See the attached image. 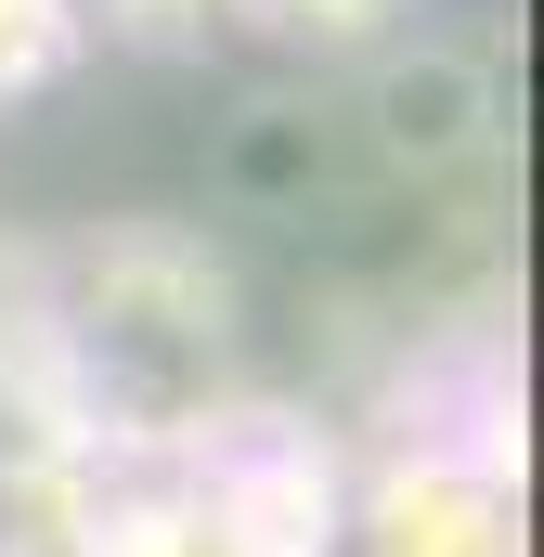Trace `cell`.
<instances>
[{"label": "cell", "instance_id": "cell-1", "mask_svg": "<svg viewBox=\"0 0 544 557\" xmlns=\"http://www.w3.org/2000/svg\"><path fill=\"white\" fill-rule=\"evenodd\" d=\"M376 143H390V156H415V169L467 156V143H480V78H467L454 52L390 65V78H376Z\"/></svg>", "mask_w": 544, "mask_h": 557}]
</instances>
